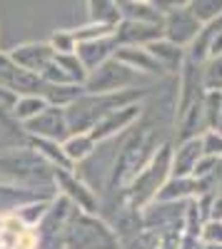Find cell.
Here are the masks:
<instances>
[{"label": "cell", "instance_id": "cell-20", "mask_svg": "<svg viewBox=\"0 0 222 249\" xmlns=\"http://www.w3.org/2000/svg\"><path fill=\"white\" fill-rule=\"evenodd\" d=\"M212 219H222V195L215 199V204H212Z\"/></svg>", "mask_w": 222, "mask_h": 249}, {"label": "cell", "instance_id": "cell-1", "mask_svg": "<svg viewBox=\"0 0 222 249\" xmlns=\"http://www.w3.org/2000/svg\"><path fill=\"white\" fill-rule=\"evenodd\" d=\"M135 80H137V70L125 65L123 60L110 57L97 70H92V75L88 77V90L90 92H120L128 85H132Z\"/></svg>", "mask_w": 222, "mask_h": 249}, {"label": "cell", "instance_id": "cell-9", "mask_svg": "<svg viewBox=\"0 0 222 249\" xmlns=\"http://www.w3.org/2000/svg\"><path fill=\"white\" fill-rule=\"evenodd\" d=\"M53 57H55L53 45H25L15 53V60L20 65H25L30 70H40V72H45V68L53 62Z\"/></svg>", "mask_w": 222, "mask_h": 249}, {"label": "cell", "instance_id": "cell-6", "mask_svg": "<svg viewBox=\"0 0 222 249\" xmlns=\"http://www.w3.org/2000/svg\"><path fill=\"white\" fill-rule=\"evenodd\" d=\"M203 137H190L180 142L177 152L172 155V177H192L197 162L203 160Z\"/></svg>", "mask_w": 222, "mask_h": 249}, {"label": "cell", "instance_id": "cell-16", "mask_svg": "<svg viewBox=\"0 0 222 249\" xmlns=\"http://www.w3.org/2000/svg\"><path fill=\"white\" fill-rule=\"evenodd\" d=\"M50 45H53L55 53H75L77 50V40H75L73 33H60L57 30L53 35V40H50Z\"/></svg>", "mask_w": 222, "mask_h": 249}, {"label": "cell", "instance_id": "cell-13", "mask_svg": "<svg viewBox=\"0 0 222 249\" xmlns=\"http://www.w3.org/2000/svg\"><path fill=\"white\" fill-rule=\"evenodd\" d=\"M203 88H207V90H222V55H215V57H210L205 62Z\"/></svg>", "mask_w": 222, "mask_h": 249}, {"label": "cell", "instance_id": "cell-19", "mask_svg": "<svg viewBox=\"0 0 222 249\" xmlns=\"http://www.w3.org/2000/svg\"><path fill=\"white\" fill-rule=\"evenodd\" d=\"M40 110H43V102H40V100H28V102L20 105V115H35Z\"/></svg>", "mask_w": 222, "mask_h": 249}, {"label": "cell", "instance_id": "cell-12", "mask_svg": "<svg viewBox=\"0 0 222 249\" xmlns=\"http://www.w3.org/2000/svg\"><path fill=\"white\" fill-rule=\"evenodd\" d=\"M190 10L197 15L200 23H210L222 15V0H190Z\"/></svg>", "mask_w": 222, "mask_h": 249}, {"label": "cell", "instance_id": "cell-8", "mask_svg": "<svg viewBox=\"0 0 222 249\" xmlns=\"http://www.w3.org/2000/svg\"><path fill=\"white\" fill-rule=\"evenodd\" d=\"M137 115H140V107L135 105V102H130V105H125V107H117V110L108 112L103 122H97V124H95L92 137H95V140H103V137L112 135L115 130H120V127H125V124H130Z\"/></svg>", "mask_w": 222, "mask_h": 249}, {"label": "cell", "instance_id": "cell-17", "mask_svg": "<svg viewBox=\"0 0 222 249\" xmlns=\"http://www.w3.org/2000/svg\"><path fill=\"white\" fill-rule=\"evenodd\" d=\"M205 239L207 242H217V244H222V219H212L207 227H205Z\"/></svg>", "mask_w": 222, "mask_h": 249}, {"label": "cell", "instance_id": "cell-4", "mask_svg": "<svg viewBox=\"0 0 222 249\" xmlns=\"http://www.w3.org/2000/svg\"><path fill=\"white\" fill-rule=\"evenodd\" d=\"M117 50V40L115 33L112 35H103V37H95V40H83L77 43L75 55L80 57V62L85 65V70H97L105 60H110V55Z\"/></svg>", "mask_w": 222, "mask_h": 249}, {"label": "cell", "instance_id": "cell-18", "mask_svg": "<svg viewBox=\"0 0 222 249\" xmlns=\"http://www.w3.org/2000/svg\"><path fill=\"white\" fill-rule=\"evenodd\" d=\"M152 3L163 10V13H167V10H175V8H185V5H190V0H152Z\"/></svg>", "mask_w": 222, "mask_h": 249}, {"label": "cell", "instance_id": "cell-15", "mask_svg": "<svg viewBox=\"0 0 222 249\" xmlns=\"http://www.w3.org/2000/svg\"><path fill=\"white\" fill-rule=\"evenodd\" d=\"M203 150L210 157H222V132L220 130H205L203 132Z\"/></svg>", "mask_w": 222, "mask_h": 249}, {"label": "cell", "instance_id": "cell-21", "mask_svg": "<svg viewBox=\"0 0 222 249\" xmlns=\"http://www.w3.org/2000/svg\"><path fill=\"white\" fill-rule=\"evenodd\" d=\"M137 3H152V0H137Z\"/></svg>", "mask_w": 222, "mask_h": 249}, {"label": "cell", "instance_id": "cell-11", "mask_svg": "<svg viewBox=\"0 0 222 249\" xmlns=\"http://www.w3.org/2000/svg\"><path fill=\"white\" fill-rule=\"evenodd\" d=\"M200 190V182H195L192 177H172L170 182H165L157 192L160 202H167V199H177V197H185L190 192Z\"/></svg>", "mask_w": 222, "mask_h": 249}, {"label": "cell", "instance_id": "cell-14", "mask_svg": "<svg viewBox=\"0 0 222 249\" xmlns=\"http://www.w3.org/2000/svg\"><path fill=\"white\" fill-rule=\"evenodd\" d=\"M92 140L95 137H88V135H77V137H70L68 142H65V155L68 157H73V160H83L90 150H92Z\"/></svg>", "mask_w": 222, "mask_h": 249}, {"label": "cell", "instance_id": "cell-3", "mask_svg": "<svg viewBox=\"0 0 222 249\" xmlns=\"http://www.w3.org/2000/svg\"><path fill=\"white\" fill-rule=\"evenodd\" d=\"M163 23H143V20H123L115 28L117 45H150L152 40L163 37Z\"/></svg>", "mask_w": 222, "mask_h": 249}, {"label": "cell", "instance_id": "cell-10", "mask_svg": "<svg viewBox=\"0 0 222 249\" xmlns=\"http://www.w3.org/2000/svg\"><path fill=\"white\" fill-rule=\"evenodd\" d=\"M88 10L92 23H105L112 28L123 23V13H120L117 0H88Z\"/></svg>", "mask_w": 222, "mask_h": 249}, {"label": "cell", "instance_id": "cell-7", "mask_svg": "<svg viewBox=\"0 0 222 249\" xmlns=\"http://www.w3.org/2000/svg\"><path fill=\"white\" fill-rule=\"evenodd\" d=\"M150 53L157 57V62L165 68V72H180L185 68V48L172 43V40H167L165 35L152 40V43L148 45Z\"/></svg>", "mask_w": 222, "mask_h": 249}, {"label": "cell", "instance_id": "cell-2", "mask_svg": "<svg viewBox=\"0 0 222 249\" xmlns=\"http://www.w3.org/2000/svg\"><path fill=\"white\" fill-rule=\"evenodd\" d=\"M200 28H203V23L197 20V15L190 10V5L185 8H175V10H167L165 13V20H163V33L167 40H172V43L187 48L192 40L197 37Z\"/></svg>", "mask_w": 222, "mask_h": 249}, {"label": "cell", "instance_id": "cell-5", "mask_svg": "<svg viewBox=\"0 0 222 249\" xmlns=\"http://www.w3.org/2000/svg\"><path fill=\"white\" fill-rule=\"evenodd\" d=\"M115 57L123 60L132 70H143L148 75H165V68L157 62V57L150 53L148 45H117Z\"/></svg>", "mask_w": 222, "mask_h": 249}]
</instances>
